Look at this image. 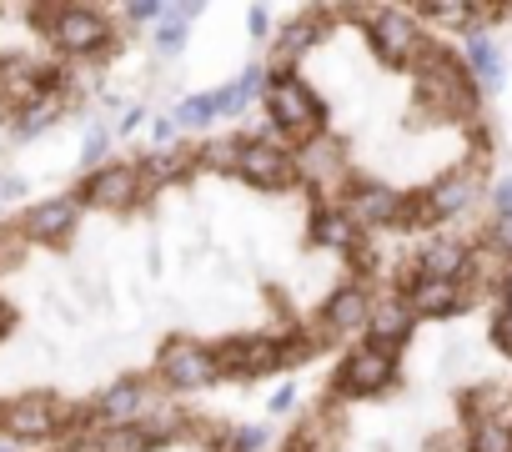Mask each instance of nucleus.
<instances>
[{
	"label": "nucleus",
	"mask_w": 512,
	"mask_h": 452,
	"mask_svg": "<svg viewBox=\"0 0 512 452\" xmlns=\"http://www.w3.org/2000/svg\"><path fill=\"white\" fill-rule=\"evenodd\" d=\"M171 121H176V131H181V136H191V131H206V126H216V96H211V91L181 96V101H176V111H171Z\"/></svg>",
	"instance_id": "b1692460"
},
{
	"label": "nucleus",
	"mask_w": 512,
	"mask_h": 452,
	"mask_svg": "<svg viewBox=\"0 0 512 452\" xmlns=\"http://www.w3.org/2000/svg\"><path fill=\"white\" fill-rule=\"evenodd\" d=\"M36 21L46 26L56 56H66V61H91L116 46V26L96 6H41Z\"/></svg>",
	"instance_id": "39448f33"
},
{
	"label": "nucleus",
	"mask_w": 512,
	"mask_h": 452,
	"mask_svg": "<svg viewBox=\"0 0 512 452\" xmlns=\"http://www.w3.org/2000/svg\"><path fill=\"white\" fill-rule=\"evenodd\" d=\"M297 176H302V186H312V191L327 196V201L347 196V186L357 181V176H352V161H347V141L327 131V136L297 146Z\"/></svg>",
	"instance_id": "f8f14e48"
},
{
	"label": "nucleus",
	"mask_w": 512,
	"mask_h": 452,
	"mask_svg": "<svg viewBox=\"0 0 512 452\" xmlns=\"http://www.w3.org/2000/svg\"><path fill=\"white\" fill-rule=\"evenodd\" d=\"M186 46H191V26H186V21H176V16L166 11V16H161V26H151V56L176 61Z\"/></svg>",
	"instance_id": "393cba45"
},
{
	"label": "nucleus",
	"mask_w": 512,
	"mask_h": 452,
	"mask_svg": "<svg viewBox=\"0 0 512 452\" xmlns=\"http://www.w3.org/2000/svg\"><path fill=\"white\" fill-rule=\"evenodd\" d=\"M76 201L86 211H111V216H126L146 201V186H141V166L136 161H106L96 171H86V181L76 186Z\"/></svg>",
	"instance_id": "9d476101"
},
{
	"label": "nucleus",
	"mask_w": 512,
	"mask_h": 452,
	"mask_svg": "<svg viewBox=\"0 0 512 452\" xmlns=\"http://www.w3.org/2000/svg\"><path fill=\"white\" fill-rule=\"evenodd\" d=\"M151 447H156V437H151V432H146L141 422L96 432V452H151Z\"/></svg>",
	"instance_id": "a878e982"
},
{
	"label": "nucleus",
	"mask_w": 512,
	"mask_h": 452,
	"mask_svg": "<svg viewBox=\"0 0 512 452\" xmlns=\"http://www.w3.org/2000/svg\"><path fill=\"white\" fill-rule=\"evenodd\" d=\"M151 141H156V151H161V146H176V121H171V116H156V121H151Z\"/></svg>",
	"instance_id": "c9c22d12"
},
{
	"label": "nucleus",
	"mask_w": 512,
	"mask_h": 452,
	"mask_svg": "<svg viewBox=\"0 0 512 452\" xmlns=\"http://www.w3.org/2000/svg\"><path fill=\"white\" fill-rule=\"evenodd\" d=\"M397 372H402V357H397V352H382V347H372V342H357V347L337 362L332 397H337V402L382 397L387 387H397Z\"/></svg>",
	"instance_id": "6e6552de"
},
{
	"label": "nucleus",
	"mask_w": 512,
	"mask_h": 452,
	"mask_svg": "<svg viewBox=\"0 0 512 452\" xmlns=\"http://www.w3.org/2000/svg\"><path fill=\"white\" fill-rule=\"evenodd\" d=\"M487 337H492V347H497L502 357H512V307L497 302V312H492V322H487Z\"/></svg>",
	"instance_id": "c756f323"
},
{
	"label": "nucleus",
	"mask_w": 512,
	"mask_h": 452,
	"mask_svg": "<svg viewBox=\"0 0 512 452\" xmlns=\"http://www.w3.org/2000/svg\"><path fill=\"white\" fill-rule=\"evenodd\" d=\"M412 332H417V317H412V307L392 292V297L372 302V317H367L362 342H372V347H382V352H402V347L412 342Z\"/></svg>",
	"instance_id": "aec40b11"
},
{
	"label": "nucleus",
	"mask_w": 512,
	"mask_h": 452,
	"mask_svg": "<svg viewBox=\"0 0 512 452\" xmlns=\"http://www.w3.org/2000/svg\"><path fill=\"white\" fill-rule=\"evenodd\" d=\"M262 91H267V61H246L236 81H226V86L211 91L216 96V121H236Z\"/></svg>",
	"instance_id": "4be33fe9"
},
{
	"label": "nucleus",
	"mask_w": 512,
	"mask_h": 452,
	"mask_svg": "<svg viewBox=\"0 0 512 452\" xmlns=\"http://www.w3.org/2000/svg\"><path fill=\"white\" fill-rule=\"evenodd\" d=\"M161 402V382L141 377V372H126L116 377L111 387H101L86 407V422L91 432H106V427H131V422H146L151 407Z\"/></svg>",
	"instance_id": "1a4fd4ad"
},
{
	"label": "nucleus",
	"mask_w": 512,
	"mask_h": 452,
	"mask_svg": "<svg viewBox=\"0 0 512 452\" xmlns=\"http://www.w3.org/2000/svg\"><path fill=\"white\" fill-rule=\"evenodd\" d=\"M81 211H86V206L76 201V191H71V196H46V201H36V206L21 211L16 232L26 237V247L66 252V247L76 242V232H81Z\"/></svg>",
	"instance_id": "9b49d317"
},
{
	"label": "nucleus",
	"mask_w": 512,
	"mask_h": 452,
	"mask_svg": "<svg viewBox=\"0 0 512 452\" xmlns=\"http://www.w3.org/2000/svg\"><path fill=\"white\" fill-rule=\"evenodd\" d=\"M267 447H272V427H262V422L231 427V432H221V442H216V452H267Z\"/></svg>",
	"instance_id": "bb28decb"
},
{
	"label": "nucleus",
	"mask_w": 512,
	"mask_h": 452,
	"mask_svg": "<svg viewBox=\"0 0 512 452\" xmlns=\"http://www.w3.org/2000/svg\"><path fill=\"white\" fill-rule=\"evenodd\" d=\"M497 297H502V307H512V262H507V272H502V282H497Z\"/></svg>",
	"instance_id": "58836bf2"
},
{
	"label": "nucleus",
	"mask_w": 512,
	"mask_h": 452,
	"mask_svg": "<svg viewBox=\"0 0 512 452\" xmlns=\"http://www.w3.org/2000/svg\"><path fill=\"white\" fill-rule=\"evenodd\" d=\"M412 86H417V106H412V131L417 126H437V121H472L482 116V96L462 66V51L442 46L432 36V46L422 51V61L412 66Z\"/></svg>",
	"instance_id": "f257e3e1"
},
{
	"label": "nucleus",
	"mask_w": 512,
	"mask_h": 452,
	"mask_svg": "<svg viewBox=\"0 0 512 452\" xmlns=\"http://www.w3.org/2000/svg\"><path fill=\"white\" fill-rule=\"evenodd\" d=\"M467 267H472V242L447 237V232L422 237L417 252H412V272L432 277V282H467Z\"/></svg>",
	"instance_id": "dca6fc26"
},
{
	"label": "nucleus",
	"mask_w": 512,
	"mask_h": 452,
	"mask_svg": "<svg viewBox=\"0 0 512 452\" xmlns=\"http://www.w3.org/2000/svg\"><path fill=\"white\" fill-rule=\"evenodd\" d=\"M111 136H116V126H111V121H91V131H86V141H81V161H86L91 171H96V166H106Z\"/></svg>",
	"instance_id": "c85d7f7f"
},
{
	"label": "nucleus",
	"mask_w": 512,
	"mask_h": 452,
	"mask_svg": "<svg viewBox=\"0 0 512 452\" xmlns=\"http://www.w3.org/2000/svg\"><path fill=\"white\" fill-rule=\"evenodd\" d=\"M367 317H372V292L367 282H342L312 317V337L317 342H342L352 332H367Z\"/></svg>",
	"instance_id": "4468645a"
},
{
	"label": "nucleus",
	"mask_w": 512,
	"mask_h": 452,
	"mask_svg": "<svg viewBox=\"0 0 512 452\" xmlns=\"http://www.w3.org/2000/svg\"><path fill=\"white\" fill-rule=\"evenodd\" d=\"M367 242V232L352 221V211L342 201H317V211L307 216V247L322 252H357Z\"/></svg>",
	"instance_id": "f3484780"
},
{
	"label": "nucleus",
	"mask_w": 512,
	"mask_h": 452,
	"mask_svg": "<svg viewBox=\"0 0 512 452\" xmlns=\"http://www.w3.org/2000/svg\"><path fill=\"white\" fill-rule=\"evenodd\" d=\"M487 201H492V221H512V176H497L487 186Z\"/></svg>",
	"instance_id": "2f4dec72"
},
{
	"label": "nucleus",
	"mask_w": 512,
	"mask_h": 452,
	"mask_svg": "<svg viewBox=\"0 0 512 452\" xmlns=\"http://www.w3.org/2000/svg\"><path fill=\"white\" fill-rule=\"evenodd\" d=\"M482 247H492L502 262H512V221H492L482 232Z\"/></svg>",
	"instance_id": "473e14b6"
},
{
	"label": "nucleus",
	"mask_w": 512,
	"mask_h": 452,
	"mask_svg": "<svg viewBox=\"0 0 512 452\" xmlns=\"http://www.w3.org/2000/svg\"><path fill=\"white\" fill-rule=\"evenodd\" d=\"M327 21H332V11H302L292 26H282V31L272 36V66H267V71H297L302 56L327 36Z\"/></svg>",
	"instance_id": "a211bd4d"
},
{
	"label": "nucleus",
	"mask_w": 512,
	"mask_h": 452,
	"mask_svg": "<svg viewBox=\"0 0 512 452\" xmlns=\"http://www.w3.org/2000/svg\"><path fill=\"white\" fill-rule=\"evenodd\" d=\"M141 116H146V106H126V111H121V121H116V136L136 131V126H141Z\"/></svg>",
	"instance_id": "4c0bfd02"
},
{
	"label": "nucleus",
	"mask_w": 512,
	"mask_h": 452,
	"mask_svg": "<svg viewBox=\"0 0 512 452\" xmlns=\"http://www.w3.org/2000/svg\"><path fill=\"white\" fill-rule=\"evenodd\" d=\"M377 452H387V447H377Z\"/></svg>",
	"instance_id": "ea45409f"
},
{
	"label": "nucleus",
	"mask_w": 512,
	"mask_h": 452,
	"mask_svg": "<svg viewBox=\"0 0 512 452\" xmlns=\"http://www.w3.org/2000/svg\"><path fill=\"white\" fill-rule=\"evenodd\" d=\"M297 397H302V392H297V382H282V387L267 397V412H272V417H287V412L297 407Z\"/></svg>",
	"instance_id": "72a5a7b5"
},
{
	"label": "nucleus",
	"mask_w": 512,
	"mask_h": 452,
	"mask_svg": "<svg viewBox=\"0 0 512 452\" xmlns=\"http://www.w3.org/2000/svg\"><path fill=\"white\" fill-rule=\"evenodd\" d=\"M482 196H487L482 166L477 161H462V166L442 171L437 181H427L422 191H407V226H432V232H437V226L467 216Z\"/></svg>",
	"instance_id": "20e7f679"
},
{
	"label": "nucleus",
	"mask_w": 512,
	"mask_h": 452,
	"mask_svg": "<svg viewBox=\"0 0 512 452\" xmlns=\"http://www.w3.org/2000/svg\"><path fill=\"white\" fill-rule=\"evenodd\" d=\"M342 206L352 211V221L362 232H382V226H407V191L387 186V181H352Z\"/></svg>",
	"instance_id": "2eb2a0df"
},
{
	"label": "nucleus",
	"mask_w": 512,
	"mask_h": 452,
	"mask_svg": "<svg viewBox=\"0 0 512 452\" xmlns=\"http://www.w3.org/2000/svg\"><path fill=\"white\" fill-rule=\"evenodd\" d=\"M136 166H141V186L151 196V191H166V186H181L186 176H196V151L181 146V141L176 146H161V151L151 146Z\"/></svg>",
	"instance_id": "412c9836"
},
{
	"label": "nucleus",
	"mask_w": 512,
	"mask_h": 452,
	"mask_svg": "<svg viewBox=\"0 0 512 452\" xmlns=\"http://www.w3.org/2000/svg\"><path fill=\"white\" fill-rule=\"evenodd\" d=\"M246 26H251V41H256V46L272 41V16H267V6H251V11H246Z\"/></svg>",
	"instance_id": "f704fd0d"
},
{
	"label": "nucleus",
	"mask_w": 512,
	"mask_h": 452,
	"mask_svg": "<svg viewBox=\"0 0 512 452\" xmlns=\"http://www.w3.org/2000/svg\"><path fill=\"white\" fill-rule=\"evenodd\" d=\"M231 176H241L246 186H256V191H292V186H302V176H297V151L287 146V141H277L272 131H256V136H236V171Z\"/></svg>",
	"instance_id": "423d86ee"
},
{
	"label": "nucleus",
	"mask_w": 512,
	"mask_h": 452,
	"mask_svg": "<svg viewBox=\"0 0 512 452\" xmlns=\"http://www.w3.org/2000/svg\"><path fill=\"white\" fill-rule=\"evenodd\" d=\"M196 171H236V136H221V141H206L196 146Z\"/></svg>",
	"instance_id": "cd10ccee"
},
{
	"label": "nucleus",
	"mask_w": 512,
	"mask_h": 452,
	"mask_svg": "<svg viewBox=\"0 0 512 452\" xmlns=\"http://www.w3.org/2000/svg\"><path fill=\"white\" fill-rule=\"evenodd\" d=\"M262 111H267V131L287 141L292 151L327 136V101L302 71H267Z\"/></svg>",
	"instance_id": "f03ea898"
},
{
	"label": "nucleus",
	"mask_w": 512,
	"mask_h": 452,
	"mask_svg": "<svg viewBox=\"0 0 512 452\" xmlns=\"http://www.w3.org/2000/svg\"><path fill=\"white\" fill-rule=\"evenodd\" d=\"M462 66H467L477 96H497L502 81H507V56H502L492 31H467L462 36Z\"/></svg>",
	"instance_id": "6ab92c4d"
},
{
	"label": "nucleus",
	"mask_w": 512,
	"mask_h": 452,
	"mask_svg": "<svg viewBox=\"0 0 512 452\" xmlns=\"http://www.w3.org/2000/svg\"><path fill=\"white\" fill-rule=\"evenodd\" d=\"M277 452H317V442H312V432L302 427V432H292V437H287Z\"/></svg>",
	"instance_id": "e433bc0d"
},
{
	"label": "nucleus",
	"mask_w": 512,
	"mask_h": 452,
	"mask_svg": "<svg viewBox=\"0 0 512 452\" xmlns=\"http://www.w3.org/2000/svg\"><path fill=\"white\" fill-rule=\"evenodd\" d=\"M337 16L367 26V46L387 71H412L422 61V51L432 46L427 26L407 6H352V11H337Z\"/></svg>",
	"instance_id": "7ed1b4c3"
},
{
	"label": "nucleus",
	"mask_w": 512,
	"mask_h": 452,
	"mask_svg": "<svg viewBox=\"0 0 512 452\" xmlns=\"http://www.w3.org/2000/svg\"><path fill=\"white\" fill-rule=\"evenodd\" d=\"M462 452H512V412H482V417H467Z\"/></svg>",
	"instance_id": "5701e85b"
},
{
	"label": "nucleus",
	"mask_w": 512,
	"mask_h": 452,
	"mask_svg": "<svg viewBox=\"0 0 512 452\" xmlns=\"http://www.w3.org/2000/svg\"><path fill=\"white\" fill-rule=\"evenodd\" d=\"M156 382L166 392H206L221 382V367H216V347L211 342H196V337H166L161 352H156Z\"/></svg>",
	"instance_id": "0eeeda50"
},
{
	"label": "nucleus",
	"mask_w": 512,
	"mask_h": 452,
	"mask_svg": "<svg viewBox=\"0 0 512 452\" xmlns=\"http://www.w3.org/2000/svg\"><path fill=\"white\" fill-rule=\"evenodd\" d=\"M397 297L412 307L417 322H447V317H457V312H467V307L477 302V292H472L467 282H432V277H417L412 262H407V272H402V282H397Z\"/></svg>",
	"instance_id": "ddd939ff"
},
{
	"label": "nucleus",
	"mask_w": 512,
	"mask_h": 452,
	"mask_svg": "<svg viewBox=\"0 0 512 452\" xmlns=\"http://www.w3.org/2000/svg\"><path fill=\"white\" fill-rule=\"evenodd\" d=\"M161 16H166L161 0H136V6H121V21L126 26H161Z\"/></svg>",
	"instance_id": "7c9ffc66"
}]
</instances>
